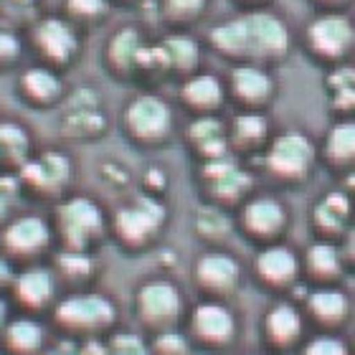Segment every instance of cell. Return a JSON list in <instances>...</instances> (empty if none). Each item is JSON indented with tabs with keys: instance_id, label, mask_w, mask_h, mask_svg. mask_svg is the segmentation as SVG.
I'll list each match as a JSON object with an SVG mask.
<instances>
[{
	"instance_id": "cell-30",
	"label": "cell",
	"mask_w": 355,
	"mask_h": 355,
	"mask_svg": "<svg viewBox=\"0 0 355 355\" xmlns=\"http://www.w3.org/2000/svg\"><path fill=\"white\" fill-rule=\"evenodd\" d=\"M307 269L318 279H333L340 272V257L330 244H315L307 252Z\"/></svg>"
},
{
	"instance_id": "cell-10",
	"label": "cell",
	"mask_w": 355,
	"mask_h": 355,
	"mask_svg": "<svg viewBox=\"0 0 355 355\" xmlns=\"http://www.w3.org/2000/svg\"><path fill=\"white\" fill-rule=\"evenodd\" d=\"M49 244V226L36 216H23L18 221H13L3 234V246L8 254L13 257H36L38 252H44Z\"/></svg>"
},
{
	"instance_id": "cell-25",
	"label": "cell",
	"mask_w": 355,
	"mask_h": 355,
	"mask_svg": "<svg viewBox=\"0 0 355 355\" xmlns=\"http://www.w3.org/2000/svg\"><path fill=\"white\" fill-rule=\"evenodd\" d=\"M302 330V320L289 304H279L269 312L266 318V333L272 338L274 345H289L297 340V335Z\"/></svg>"
},
{
	"instance_id": "cell-12",
	"label": "cell",
	"mask_w": 355,
	"mask_h": 355,
	"mask_svg": "<svg viewBox=\"0 0 355 355\" xmlns=\"http://www.w3.org/2000/svg\"><path fill=\"white\" fill-rule=\"evenodd\" d=\"M241 226H244L249 236L261 239V241L279 236L284 226H287L284 206L272 198L252 200V203H246L244 214H241Z\"/></svg>"
},
{
	"instance_id": "cell-11",
	"label": "cell",
	"mask_w": 355,
	"mask_h": 355,
	"mask_svg": "<svg viewBox=\"0 0 355 355\" xmlns=\"http://www.w3.org/2000/svg\"><path fill=\"white\" fill-rule=\"evenodd\" d=\"M229 89H231V96L241 107H246V110H259V107H264L272 99L274 84L266 71H261L254 64H246V67L234 69Z\"/></svg>"
},
{
	"instance_id": "cell-27",
	"label": "cell",
	"mask_w": 355,
	"mask_h": 355,
	"mask_svg": "<svg viewBox=\"0 0 355 355\" xmlns=\"http://www.w3.org/2000/svg\"><path fill=\"white\" fill-rule=\"evenodd\" d=\"M325 157L338 168L353 163L355 157V127L353 122H340L330 130L325 140Z\"/></svg>"
},
{
	"instance_id": "cell-18",
	"label": "cell",
	"mask_w": 355,
	"mask_h": 355,
	"mask_svg": "<svg viewBox=\"0 0 355 355\" xmlns=\"http://www.w3.org/2000/svg\"><path fill=\"white\" fill-rule=\"evenodd\" d=\"M257 274L266 284H274V287H284L297 277V259L295 254L284 249V246H272L266 252L259 254L257 259Z\"/></svg>"
},
{
	"instance_id": "cell-31",
	"label": "cell",
	"mask_w": 355,
	"mask_h": 355,
	"mask_svg": "<svg viewBox=\"0 0 355 355\" xmlns=\"http://www.w3.org/2000/svg\"><path fill=\"white\" fill-rule=\"evenodd\" d=\"M110 13V3L107 0H67V15L74 23L92 26V23L102 21Z\"/></svg>"
},
{
	"instance_id": "cell-7",
	"label": "cell",
	"mask_w": 355,
	"mask_h": 355,
	"mask_svg": "<svg viewBox=\"0 0 355 355\" xmlns=\"http://www.w3.org/2000/svg\"><path fill=\"white\" fill-rule=\"evenodd\" d=\"M165 221V208L155 200L142 198L137 200L135 206L122 208L114 218V226H117V234L125 239L127 244H148L153 234H155Z\"/></svg>"
},
{
	"instance_id": "cell-36",
	"label": "cell",
	"mask_w": 355,
	"mask_h": 355,
	"mask_svg": "<svg viewBox=\"0 0 355 355\" xmlns=\"http://www.w3.org/2000/svg\"><path fill=\"white\" fill-rule=\"evenodd\" d=\"M112 355H148V350L132 335H119L112 343Z\"/></svg>"
},
{
	"instance_id": "cell-21",
	"label": "cell",
	"mask_w": 355,
	"mask_h": 355,
	"mask_svg": "<svg viewBox=\"0 0 355 355\" xmlns=\"http://www.w3.org/2000/svg\"><path fill=\"white\" fill-rule=\"evenodd\" d=\"M266 132H269V125L261 114H239L234 122H231V145L241 153H252V150L261 148V142L266 140Z\"/></svg>"
},
{
	"instance_id": "cell-43",
	"label": "cell",
	"mask_w": 355,
	"mask_h": 355,
	"mask_svg": "<svg viewBox=\"0 0 355 355\" xmlns=\"http://www.w3.org/2000/svg\"><path fill=\"white\" fill-rule=\"evenodd\" d=\"M119 6H132V3H137V0H117Z\"/></svg>"
},
{
	"instance_id": "cell-42",
	"label": "cell",
	"mask_w": 355,
	"mask_h": 355,
	"mask_svg": "<svg viewBox=\"0 0 355 355\" xmlns=\"http://www.w3.org/2000/svg\"><path fill=\"white\" fill-rule=\"evenodd\" d=\"M3 320H6V307H3V302H0V325H3Z\"/></svg>"
},
{
	"instance_id": "cell-3",
	"label": "cell",
	"mask_w": 355,
	"mask_h": 355,
	"mask_svg": "<svg viewBox=\"0 0 355 355\" xmlns=\"http://www.w3.org/2000/svg\"><path fill=\"white\" fill-rule=\"evenodd\" d=\"M355 44V31L350 26L348 18H343L338 13L320 15L318 21L310 23L307 28V49L312 51V56L327 64L343 61L353 51Z\"/></svg>"
},
{
	"instance_id": "cell-17",
	"label": "cell",
	"mask_w": 355,
	"mask_h": 355,
	"mask_svg": "<svg viewBox=\"0 0 355 355\" xmlns=\"http://www.w3.org/2000/svg\"><path fill=\"white\" fill-rule=\"evenodd\" d=\"M142 49L145 46H142V38L137 31H119L117 36H112L110 46H107V64L114 74H130L140 67Z\"/></svg>"
},
{
	"instance_id": "cell-26",
	"label": "cell",
	"mask_w": 355,
	"mask_h": 355,
	"mask_svg": "<svg viewBox=\"0 0 355 355\" xmlns=\"http://www.w3.org/2000/svg\"><path fill=\"white\" fill-rule=\"evenodd\" d=\"M6 343L15 355H36L44 345V330L31 320H15L6 330Z\"/></svg>"
},
{
	"instance_id": "cell-35",
	"label": "cell",
	"mask_w": 355,
	"mask_h": 355,
	"mask_svg": "<svg viewBox=\"0 0 355 355\" xmlns=\"http://www.w3.org/2000/svg\"><path fill=\"white\" fill-rule=\"evenodd\" d=\"M304 355H348V348L335 338H318L307 345Z\"/></svg>"
},
{
	"instance_id": "cell-2",
	"label": "cell",
	"mask_w": 355,
	"mask_h": 355,
	"mask_svg": "<svg viewBox=\"0 0 355 355\" xmlns=\"http://www.w3.org/2000/svg\"><path fill=\"white\" fill-rule=\"evenodd\" d=\"M315 163V148L312 142L300 132L282 135L272 142V148L266 153V168L274 178H279L284 183H297L304 180L307 173L312 171Z\"/></svg>"
},
{
	"instance_id": "cell-8",
	"label": "cell",
	"mask_w": 355,
	"mask_h": 355,
	"mask_svg": "<svg viewBox=\"0 0 355 355\" xmlns=\"http://www.w3.org/2000/svg\"><path fill=\"white\" fill-rule=\"evenodd\" d=\"M114 318L112 304L104 297H74L59 307V322L71 330H99Z\"/></svg>"
},
{
	"instance_id": "cell-32",
	"label": "cell",
	"mask_w": 355,
	"mask_h": 355,
	"mask_svg": "<svg viewBox=\"0 0 355 355\" xmlns=\"http://www.w3.org/2000/svg\"><path fill=\"white\" fill-rule=\"evenodd\" d=\"M28 153V137L18 125H0V155L10 160H23Z\"/></svg>"
},
{
	"instance_id": "cell-22",
	"label": "cell",
	"mask_w": 355,
	"mask_h": 355,
	"mask_svg": "<svg viewBox=\"0 0 355 355\" xmlns=\"http://www.w3.org/2000/svg\"><path fill=\"white\" fill-rule=\"evenodd\" d=\"M15 289H18V300H21L26 307H44L49 300H51L53 292V279L46 269H28L23 272L15 282Z\"/></svg>"
},
{
	"instance_id": "cell-38",
	"label": "cell",
	"mask_w": 355,
	"mask_h": 355,
	"mask_svg": "<svg viewBox=\"0 0 355 355\" xmlns=\"http://www.w3.org/2000/svg\"><path fill=\"white\" fill-rule=\"evenodd\" d=\"M315 3H318L320 8H325V10H343L350 0H315Z\"/></svg>"
},
{
	"instance_id": "cell-40",
	"label": "cell",
	"mask_w": 355,
	"mask_h": 355,
	"mask_svg": "<svg viewBox=\"0 0 355 355\" xmlns=\"http://www.w3.org/2000/svg\"><path fill=\"white\" fill-rule=\"evenodd\" d=\"M239 3H244V6H261L266 0H239Z\"/></svg>"
},
{
	"instance_id": "cell-24",
	"label": "cell",
	"mask_w": 355,
	"mask_h": 355,
	"mask_svg": "<svg viewBox=\"0 0 355 355\" xmlns=\"http://www.w3.org/2000/svg\"><path fill=\"white\" fill-rule=\"evenodd\" d=\"M191 140L196 142V148H200V153L211 160L226 153V135H223V125L216 122L214 117H200L198 122L191 125Z\"/></svg>"
},
{
	"instance_id": "cell-5",
	"label": "cell",
	"mask_w": 355,
	"mask_h": 355,
	"mask_svg": "<svg viewBox=\"0 0 355 355\" xmlns=\"http://www.w3.org/2000/svg\"><path fill=\"white\" fill-rule=\"evenodd\" d=\"M31 41L38 56L49 64V67H67L71 64L76 53H79V36L76 31L61 18H44V21L33 23L31 28Z\"/></svg>"
},
{
	"instance_id": "cell-20",
	"label": "cell",
	"mask_w": 355,
	"mask_h": 355,
	"mask_svg": "<svg viewBox=\"0 0 355 355\" xmlns=\"http://www.w3.org/2000/svg\"><path fill=\"white\" fill-rule=\"evenodd\" d=\"M239 266L234 259L223 257V254H208L196 266V279L211 292H226L236 284Z\"/></svg>"
},
{
	"instance_id": "cell-34",
	"label": "cell",
	"mask_w": 355,
	"mask_h": 355,
	"mask_svg": "<svg viewBox=\"0 0 355 355\" xmlns=\"http://www.w3.org/2000/svg\"><path fill=\"white\" fill-rule=\"evenodd\" d=\"M21 56V38L15 36L13 31L0 23V71L15 64Z\"/></svg>"
},
{
	"instance_id": "cell-41",
	"label": "cell",
	"mask_w": 355,
	"mask_h": 355,
	"mask_svg": "<svg viewBox=\"0 0 355 355\" xmlns=\"http://www.w3.org/2000/svg\"><path fill=\"white\" fill-rule=\"evenodd\" d=\"M6 216V200H3V196H0V218Z\"/></svg>"
},
{
	"instance_id": "cell-4",
	"label": "cell",
	"mask_w": 355,
	"mask_h": 355,
	"mask_svg": "<svg viewBox=\"0 0 355 355\" xmlns=\"http://www.w3.org/2000/svg\"><path fill=\"white\" fill-rule=\"evenodd\" d=\"M125 130L135 142L155 145L171 132V110L157 96H137L125 110Z\"/></svg>"
},
{
	"instance_id": "cell-39",
	"label": "cell",
	"mask_w": 355,
	"mask_h": 355,
	"mask_svg": "<svg viewBox=\"0 0 355 355\" xmlns=\"http://www.w3.org/2000/svg\"><path fill=\"white\" fill-rule=\"evenodd\" d=\"M6 282H10V269H8V264L3 259H0V287L6 284Z\"/></svg>"
},
{
	"instance_id": "cell-13",
	"label": "cell",
	"mask_w": 355,
	"mask_h": 355,
	"mask_svg": "<svg viewBox=\"0 0 355 355\" xmlns=\"http://www.w3.org/2000/svg\"><path fill=\"white\" fill-rule=\"evenodd\" d=\"M69 180V160L64 155L49 153L33 163L23 165V183L31 185L41 196H53Z\"/></svg>"
},
{
	"instance_id": "cell-28",
	"label": "cell",
	"mask_w": 355,
	"mask_h": 355,
	"mask_svg": "<svg viewBox=\"0 0 355 355\" xmlns=\"http://www.w3.org/2000/svg\"><path fill=\"white\" fill-rule=\"evenodd\" d=\"M310 310L315 315V320L322 322V325H338V322H343L345 312H348V302L335 289H320V292L312 295Z\"/></svg>"
},
{
	"instance_id": "cell-14",
	"label": "cell",
	"mask_w": 355,
	"mask_h": 355,
	"mask_svg": "<svg viewBox=\"0 0 355 355\" xmlns=\"http://www.w3.org/2000/svg\"><path fill=\"white\" fill-rule=\"evenodd\" d=\"M193 333L208 345H223L234 335V318L221 304H203L193 312Z\"/></svg>"
},
{
	"instance_id": "cell-29",
	"label": "cell",
	"mask_w": 355,
	"mask_h": 355,
	"mask_svg": "<svg viewBox=\"0 0 355 355\" xmlns=\"http://www.w3.org/2000/svg\"><path fill=\"white\" fill-rule=\"evenodd\" d=\"M345 218H348V200L343 196H330L315 208V223L325 234H340Z\"/></svg>"
},
{
	"instance_id": "cell-16",
	"label": "cell",
	"mask_w": 355,
	"mask_h": 355,
	"mask_svg": "<svg viewBox=\"0 0 355 355\" xmlns=\"http://www.w3.org/2000/svg\"><path fill=\"white\" fill-rule=\"evenodd\" d=\"M206 178H208V183H211L214 198L223 200V203L239 200L249 191V185H252V180H249L246 173H241L231 163H218V160L206 165Z\"/></svg>"
},
{
	"instance_id": "cell-9",
	"label": "cell",
	"mask_w": 355,
	"mask_h": 355,
	"mask_svg": "<svg viewBox=\"0 0 355 355\" xmlns=\"http://www.w3.org/2000/svg\"><path fill=\"white\" fill-rule=\"evenodd\" d=\"M180 310H183L180 295L168 282H153L140 289V312L150 325H171Z\"/></svg>"
},
{
	"instance_id": "cell-33",
	"label": "cell",
	"mask_w": 355,
	"mask_h": 355,
	"mask_svg": "<svg viewBox=\"0 0 355 355\" xmlns=\"http://www.w3.org/2000/svg\"><path fill=\"white\" fill-rule=\"evenodd\" d=\"M163 13L175 23H191L206 10V0H160Z\"/></svg>"
},
{
	"instance_id": "cell-15",
	"label": "cell",
	"mask_w": 355,
	"mask_h": 355,
	"mask_svg": "<svg viewBox=\"0 0 355 355\" xmlns=\"http://www.w3.org/2000/svg\"><path fill=\"white\" fill-rule=\"evenodd\" d=\"M180 96H183V102L188 104L193 112H198L200 117H211L216 110H221L223 87L216 76L200 74L185 82Z\"/></svg>"
},
{
	"instance_id": "cell-37",
	"label": "cell",
	"mask_w": 355,
	"mask_h": 355,
	"mask_svg": "<svg viewBox=\"0 0 355 355\" xmlns=\"http://www.w3.org/2000/svg\"><path fill=\"white\" fill-rule=\"evenodd\" d=\"M157 348L163 350L165 355H180L185 350V345L180 338H175V335H165L163 340L157 343Z\"/></svg>"
},
{
	"instance_id": "cell-23",
	"label": "cell",
	"mask_w": 355,
	"mask_h": 355,
	"mask_svg": "<svg viewBox=\"0 0 355 355\" xmlns=\"http://www.w3.org/2000/svg\"><path fill=\"white\" fill-rule=\"evenodd\" d=\"M157 51L163 56V69H173V71H191L200 59L198 46L185 36L165 38L163 46H157Z\"/></svg>"
},
{
	"instance_id": "cell-1",
	"label": "cell",
	"mask_w": 355,
	"mask_h": 355,
	"mask_svg": "<svg viewBox=\"0 0 355 355\" xmlns=\"http://www.w3.org/2000/svg\"><path fill=\"white\" fill-rule=\"evenodd\" d=\"M211 46L226 59L274 61L289 51V31L277 15L249 13L216 26Z\"/></svg>"
},
{
	"instance_id": "cell-6",
	"label": "cell",
	"mask_w": 355,
	"mask_h": 355,
	"mask_svg": "<svg viewBox=\"0 0 355 355\" xmlns=\"http://www.w3.org/2000/svg\"><path fill=\"white\" fill-rule=\"evenodd\" d=\"M59 221L64 239L71 249H82L92 239L102 234V211L92 203L89 198H74L67 206H61Z\"/></svg>"
},
{
	"instance_id": "cell-19",
	"label": "cell",
	"mask_w": 355,
	"mask_h": 355,
	"mask_svg": "<svg viewBox=\"0 0 355 355\" xmlns=\"http://www.w3.org/2000/svg\"><path fill=\"white\" fill-rule=\"evenodd\" d=\"M64 92V84L51 69H28L21 76V94L36 107H51Z\"/></svg>"
}]
</instances>
